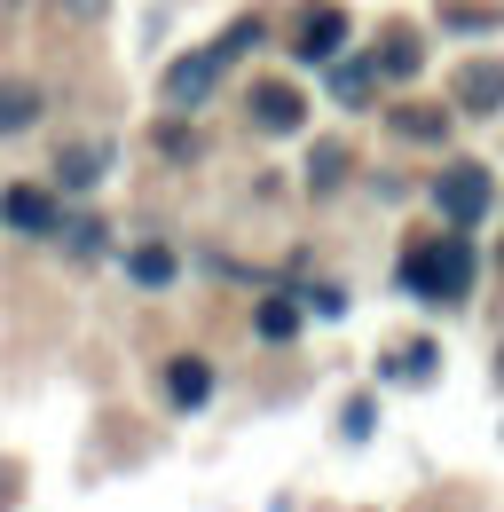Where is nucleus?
I'll return each mask as SVG.
<instances>
[{"label": "nucleus", "mask_w": 504, "mask_h": 512, "mask_svg": "<svg viewBox=\"0 0 504 512\" xmlns=\"http://www.w3.org/2000/svg\"><path fill=\"white\" fill-rule=\"evenodd\" d=\"M489 197H497V182H489L481 166H449V174L434 182V205L457 221V229H473V221L489 213Z\"/></svg>", "instance_id": "nucleus-2"}, {"label": "nucleus", "mask_w": 504, "mask_h": 512, "mask_svg": "<svg viewBox=\"0 0 504 512\" xmlns=\"http://www.w3.org/2000/svg\"><path fill=\"white\" fill-rule=\"evenodd\" d=\"M166 276H174V253H158V245L134 253V284H166Z\"/></svg>", "instance_id": "nucleus-16"}, {"label": "nucleus", "mask_w": 504, "mask_h": 512, "mask_svg": "<svg viewBox=\"0 0 504 512\" xmlns=\"http://www.w3.org/2000/svg\"><path fill=\"white\" fill-rule=\"evenodd\" d=\"M32 119H40V87L8 79V87H0V134H24Z\"/></svg>", "instance_id": "nucleus-10"}, {"label": "nucleus", "mask_w": 504, "mask_h": 512, "mask_svg": "<svg viewBox=\"0 0 504 512\" xmlns=\"http://www.w3.org/2000/svg\"><path fill=\"white\" fill-rule=\"evenodd\" d=\"M221 64H229L221 48H197V56H182V64L166 71V103H174V111H197V103L221 87Z\"/></svg>", "instance_id": "nucleus-3"}, {"label": "nucleus", "mask_w": 504, "mask_h": 512, "mask_svg": "<svg viewBox=\"0 0 504 512\" xmlns=\"http://www.w3.org/2000/svg\"><path fill=\"white\" fill-rule=\"evenodd\" d=\"M339 48H347V8H308L300 32H292V56L300 64H331Z\"/></svg>", "instance_id": "nucleus-4"}, {"label": "nucleus", "mask_w": 504, "mask_h": 512, "mask_svg": "<svg viewBox=\"0 0 504 512\" xmlns=\"http://www.w3.org/2000/svg\"><path fill=\"white\" fill-rule=\"evenodd\" d=\"M371 79H378V71L363 64V56H347V64H331V95H339V103H347V111H355V103H363V95H371Z\"/></svg>", "instance_id": "nucleus-11"}, {"label": "nucleus", "mask_w": 504, "mask_h": 512, "mask_svg": "<svg viewBox=\"0 0 504 512\" xmlns=\"http://www.w3.org/2000/svg\"><path fill=\"white\" fill-rule=\"evenodd\" d=\"M103 166H111V150H95V142H71V150L56 158V182H63V190H95V174H103Z\"/></svg>", "instance_id": "nucleus-9"}, {"label": "nucleus", "mask_w": 504, "mask_h": 512, "mask_svg": "<svg viewBox=\"0 0 504 512\" xmlns=\"http://www.w3.org/2000/svg\"><path fill=\"white\" fill-rule=\"evenodd\" d=\"M457 103H465L473 119H489V111L504 103V71L497 64H465L457 71Z\"/></svg>", "instance_id": "nucleus-6"}, {"label": "nucleus", "mask_w": 504, "mask_h": 512, "mask_svg": "<svg viewBox=\"0 0 504 512\" xmlns=\"http://www.w3.org/2000/svg\"><path fill=\"white\" fill-rule=\"evenodd\" d=\"M394 134H402V142H441L449 119H441V111H394Z\"/></svg>", "instance_id": "nucleus-13"}, {"label": "nucleus", "mask_w": 504, "mask_h": 512, "mask_svg": "<svg viewBox=\"0 0 504 512\" xmlns=\"http://www.w3.org/2000/svg\"><path fill=\"white\" fill-rule=\"evenodd\" d=\"M0 213H8V229H24V237H48V229H56V205H48L40 190H8Z\"/></svg>", "instance_id": "nucleus-7"}, {"label": "nucleus", "mask_w": 504, "mask_h": 512, "mask_svg": "<svg viewBox=\"0 0 504 512\" xmlns=\"http://www.w3.org/2000/svg\"><path fill=\"white\" fill-rule=\"evenodd\" d=\"M252 119H260L268 134H292L300 119H308V103H300L292 87H276V79H268V87H252Z\"/></svg>", "instance_id": "nucleus-5"}, {"label": "nucleus", "mask_w": 504, "mask_h": 512, "mask_svg": "<svg viewBox=\"0 0 504 512\" xmlns=\"http://www.w3.org/2000/svg\"><path fill=\"white\" fill-rule=\"evenodd\" d=\"M497 386H504V347H497Z\"/></svg>", "instance_id": "nucleus-18"}, {"label": "nucleus", "mask_w": 504, "mask_h": 512, "mask_svg": "<svg viewBox=\"0 0 504 512\" xmlns=\"http://www.w3.org/2000/svg\"><path fill=\"white\" fill-rule=\"evenodd\" d=\"M63 8H71V16H103V0H63Z\"/></svg>", "instance_id": "nucleus-17"}, {"label": "nucleus", "mask_w": 504, "mask_h": 512, "mask_svg": "<svg viewBox=\"0 0 504 512\" xmlns=\"http://www.w3.org/2000/svg\"><path fill=\"white\" fill-rule=\"evenodd\" d=\"M402 292H418V300H465L473 292V237H434V245H418V253L402 260Z\"/></svg>", "instance_id": "nucleus-1"}, {"label": "nucleus", "mask_w": 504, "mask_h": 512, "mask_svg": "<svg viewBox=\"0 0 504 512\" xmlns=\"http://www.w3.org/2000/svg\"><path fill=\"white\" fill-rule=\"evenodd\" d=\"M166 394H174L182 410H197V402L213 394V371H205V355H174V363H166Z\"/></svg>", "instance_id": "nucleus-8"}, {"label": "nucleus", "mask_w": 504, "mask_h": 512, "mask_svg": "<svg viewBox=\"0 0 504 512\" xmlns=\"http://www.w3.org/2000/svg\"><path fill=\"white\" fill-rule=\"evenodd\" d=\"M418 56H426V48H418V32H386V40H378V56H371V71H418Z\"/></svg>", "instance_id": "nucleus-12"}, {"label": "nucleus", "mask_w": 504, "mask_h": 512, "mask_svg": "<svg viewBox=\"0 0 504 512\" xmlns=\"http://www.w3.org/2000/svg\"><path fill=\"white\" fill-rule=\"evenodd\" d=\"M386 379H434V339H418V347H402V355L386 363Z\"/></svg>", "instance_id": "nucleus-14"}, {"label": "nucleus", "mask_w": 504, "mask_h": 512, "mask_svg": "<svg viewBox=\"0 0 504 512\" xmlns=\"http://www.w3.org/2000/svg\"><path fill=\"white\" fill-rule=\"evenodd\" d=\"M300 331V308L292 300H260V339H292Z\"/></svg>", "instance_id": "nucleus-15"}]
</instances>
